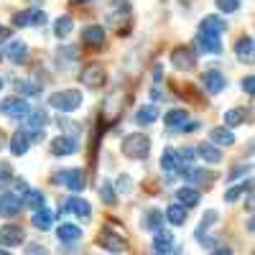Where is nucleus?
Returning <instances> with one entry per match:
<instances>
[{"label":"nucleus","instance_id":"nucleus-22","mask_svg":"<svg viewBox=\"0 0 255 255\" xmlns=\"http://www.w3.org/2000/svg\"><path fill=\"white\" fill-rule=\"evenodd\" d=\"M161 225H163V212H158V209H148L143 215V220H140V227L148 230V232L161 230Z\"/></svg>","mask_w":255,"mask_h":255},{"label":"nucleus","instance_id":"nucleus-3","mask_svg":"<svg viewBox=\"0 0 255 255\" xmlns=\"http://www.w3.org/2000/svg\"><path fill=\"white\" fill-rule=\"evenodd\" d=\"M54 181L59 186L72 189V191H82L84 186H87V174H84L82 168H64V171L54 174Z\"/></svg>","mask_w":255,"mask_h":255},{"label":"nucleus","instance_id":"nucleus-23","mask_svg":"<svg viewBox=\"0 0 255 255\" xmlns=\"http://www.w3.org/2000/svg\"><path fill=\"white\" fill-rule=\"evenodd\" d=\"M153 253H176L174 248V238L168 232L156 230V238H153Z\"/></svg>","mask_w":255,"mask_h":255},{"label":"nucleus","instance_id":"nucleus-13","mask_svg":"<svg viewBox=\"0 0 255 255\" xmlns=\"http://www.w3.org/2000/svg\"><path fill=\"white\" fill-rule=\"evenodd\" d=\"M56 238H59L61 245H74L82 238V227L79 225H72V222H61L59 230H56Z\"/></svg>","mask_w":255,"mask_h":255},{"label":"nucleus","instance_id":"nucleus-16","mask_svg":"<svg viewBox=\"0 0 255 255\" xmlns=\"http://www.w3.org/2000/svg\"><path fill=\"white\" fill-rule=\"evenodd\" d=\"M100 245H102L105 250H110V253H123V250L128 248L125 238H120V235H113L110 230H108V232H102V235H100Z\"/></svg>","mask_w":255,"mask_h":255},{"label":"nucleus","instance_id":"nucleus-34","mask_svg":"<svg viewBox=\"0 0 255 255\" xmlns=\"http://www.w3.org/2000/svg\"><path fill=\"white\" fill-rule=\"evenodd\" d=\"M189 120V113L186 110H168L166 115H163V123L168 125V128H179V125H184Z\"/></svg>","mask_w":255,"mask_h":255},{"label":"nucleus","instance_id":"nucleus-15","mask_svg":"<svg viewBox=\"0 0 255 255\" xmlns=\"http://www.w3.org/2000/svg\"><path fill=\"white\" fill-rule=\"evenodd\" d=\"M28 44L26 41H10L8 44V49H5V56L13 61V64H23L26 59H28Z\"/></svg>","mask_w":255,"mask_h":255},{"label":"nucleus","instance_id":"nucleus-45","mask_svg":"<svg viewBox=\"0 0 255 255\" xmlns=\"http://www.w3.org/2000/svg\"><path fill=\"white\" fill-rule=\"evenodd\" d=\"M197 128H199V123H197V120H191V123H186V125H179V130L191 133V130H197Z\"/></svg>","mask_w":255,"mask_h":255},{"label":"nucleus","instance_id":"nucleus-19","mask_svg":"<svg viewBox=\"0 0 255 255\" xmlns=\"http://www.w3.org/2000/svg\"><path fill=\"white\" fill-rule=\"evenodd\" d=\"M82 41L87 46H95V49H100L102 44H105V31H102V26H87L82 31Z\"/></svg>","mask_w":255,"mask_h":255},{"label":"nucleus","instance_id":"nucleus-29","mask_svg":"<svg viewBox=\"0 0 255 255\" xmlns=\"http://www.w3.org/2000/svg\"><path fill=\"white\" fill-rule=\"evenodd\" d=\"M72 28H74L72 15H59V18L54 20V33H56L59 38H67V36L72 33Z\"/></svg>","mask_w":255,"mask_h":255},{"label":"nucleus","instance_id":"nucleus-50","mask_svg":"<svg viewBox=\"0 0 255 255\" xmlns=\"http://www.w3.org/2000/svg\"><path fill=\"white\" fill-rule=\"evenodd\" d=\"M74 3H90V0H74Z\"/></svg>","mask_w":255,"mask_h":255},{"label":"nucleus","instance_id":"nucleus-25","mask_svg":"<svg viewBox=\"0 0 255 255\" xmlns=\"http://www.w3.org/2000/svg\"><path fill=\"white\" fill-rule=\"evenodd\" d=\"M158 120V108L156 105H143V108L135 113V123L138 125H151Z\"/></svg>","mask_w":255,"mask_h":255},{"label":"nucleus","instance_id":"nucleus-5","mask_svg":"<svg viewBox=\"0 0 255 255\" xmlns=\"http://www.w3.org/2000/svg\"><path fill=\"white\" fill-rule=\"evenodd\" d=\"M23 238H26V232H23L20 225H3L0 227V245H3L5 250L18 248L20 243H23Z\"/></svg>","mask_w":255,"mask_h":255},{"label":"nucleus","instance_id":"nucleus-41","mask_svg":"<svg viewBox=\"0 0 255 255\" xmlns=\"http://www.w3.org/2000/svg\"><path fill=\"white\" fill-rule=\"evenodd\" d=\"M194 153H197L194 148H189V145H184L181 151H176V158H179V161H184V163H191V161H194Z\"/></svg>","mask_w":255,"mask_h":255},{"label":"nucleus","instance_id":"nucleus-36","mask_svg":"<svg viewBox=\"0 0 255 255\" xmlns=\"http://www.w3.org/2000/svg\"><path fill=\"white\" fill-rule=\"evenodd\" d=\"M100 199H102L105 204H110V207L118 204V194H115V189H113L110 181H102V186H100Z\"/></svg>","mask_w":255,"mask_h":255},{"label":"nucleus","instance_id":"nucleus-42","mask_svg":"<svg viewBox=\"0 0 255 255\" xmlns=\"http://www.w3.org/2000/svg\"><path fill=\"white\" fill-rule=\"evenodd\" d=\"M15 90L20 95H38V87H36V84H31V82H18Z\"/></svg>","mask_w":255,"mask_h":255},{"label":"nucleus","instance_id":"nucleus-21","mask_svg":"<svg viewBox=\"0 0 255 255\" xmlns=\"http://www.w3.org/2000/svg\"><path fill=\"white\" fill-rule=\"evenodd\" d=\"M197 153L202 156L204 163H220L222 161V151H220V145H215V143H202L197 148Z\"/></svg>","mask_w":255,"mask_h":255},{"label":"nucleus","instance_id":"nucleus-43","mask_svg":"<svg viewBox=\"0 0 255 255\" xmlns=\"http://www.w3.org/2000/svg\"><path fill=\"white\" fill-rule=\"evenodd\" d=\"M118 191H123V194H130V191H133L130 179H128V176H120V179H118Z\"/></svg>","mask_w":255,"mask_h":255},{"label":"nucleus","instance_id":"nucleus-17","mask_svg":"<svg viewBox=\"0 0 255 255\" xmlns=\"http://www.w3.org/2000/svg\"><path fill=\"white\" fill-rule=\"evenodd\" d=\"M28 148H31V135H28V133L18 130V133L10 138V153H13V156H26Z\"/></svg>","mask_w":255,"mask_h":255},{"label":"nucleus","instance_id":"nucleus-8","mask_svg":"<svg viewBox=\"0 0 255 255\" xmlns=\"http://www.w3.org/2000/svg\"><path fill=\"white\" fill-rule=\"evenodd\" d=\"M202 84H204V90H207L209 95H220V92L227 87V79H225V74H222V72L209 69V72H204V74H202Z\"/></svg>","mask_w":255,"mask_h":255},{"label":"nucleus","instance_id":"nucleus-39","mask_svg":"<svg viewBox=\"0 0 255 255\" xmlns=\"http://www.w3.org/2000/svg\"><path fill=\"white\" fill-rule=\"evenodd\" d=\"M217 8L222 13H235L240 10V0H217Z\"/></svg>","mask_w":255,"mask_h":255},{"label":"nucleus","instance_id":"nucleus-49","mask_svg":"<svg viewBox=\"0 0 255 255\" xmlns=\"http://www.w3.org/2000/svg\"><path fill=\"white\" fill-rule=\"evenodd\" d=\"M3 143H5V133L0 130V148H3Z\"/></svg>","mask_w":255,"mask_h":255},{"label":"nucleus","instance_id":"nucleus-38","mask_svg":"<svg viewBox=\"0 0 255 255\" xmlns=\"http://www.w3.org/2000/svg\"><path fill=\"white\" fill-rule=\"evenodd\" d=\"M217 220H220V212H215V209H209L207 215L202 217V227L197 230V235H202V232H207V230L212 227V222H217Z\"/></svg>","mask_w":255,"mask_h":255},{"label":"nucleus","instance_id":"nucleus-40","mask_svg":"<svg viewBox=\"0 0 255 255\" xmlns=\"http://www.w3.org/2000/svg\"><path fill=\"white\" fill-rule=\"evenodd\" d=\"M10 179H13V168H10V163L0 161V186H5Z\"/></svg>","mask_w":255,"mask_h":255},{"label":"nucleus","instance_id":"nucleus-4","mask_svg":"<svg viewBox=\"0 0 255 255\" xmlns=\"http://www.w3.org/2000/svg\"><path fill=\"white\" fill-rule=\"evenodd\" d=\"M28 102L23 100V97H8V100H3L0 102V113L3 115H8V118H13V120H23L26 115H28Z\"/></svg>","mask_w":255,"mask_h":255},{"label":"nucleus","instance_id":"nucleus-51","mask_svg":"<svg viewBox=\"0 0 255 255\" xmlns=\"http://www.w3.org/2000/svg\"><path fill=\"white\" fill-rule=\"evenodd\" d=\"M0 90H3V79H0Z\"/></svg>","mask_w":255,"mask_h":255},{"label":"nucleus","instance_id":"nucleus-9","mask_svg":"<svg viewBox=\"0 0 255 255\" xmlns=\"http://www.w3.org/2000/svg\"><path fill=\"white\" fill-rule=\"evenodd\" d=\"M79 151V143L72 135H59L51 140V153L54 156H74Z\"/></svg>","mask_w":255,"mask_h":255},{"label":"nucleus","instance_id":"nucleus-44","mask_svg":"<svg viewBox=\"0 0 255 255\" xmlns=\"http://www.w3.org/2000/svg\"><path fill=\"white\" fill-rule=\"evenodd\" d=\"M253 82H255L253 77H245V79H243V90H245V92H248L250 97L255 95V84H253Z\"/></svg>","mask_w":255,"mask_h":255},{"label":"nucleus","instance_id":"nucleus-37","mask_svg":"<svg viewBox=\"0 0 255 255\" xmlns=\"http://www.w3.org/2000/svg\"><path fill=\"white\" fill-rule=\"evenodd\" d=\"M245 191H250V181H243L238 186H232L230 191H225V202H238V197L245 194Z\"/></svg>","mask_w":255,"mask_h":255},{"label":"nucleus","instance_id":"nucleus-27","mask_svg":"<svg viewBox=\"0 0 255 255\" xmlns=\"http://www.w3.org/2000/svg\"><path fill=\"white\" fill-rule=\"evenodd\" d=\"M176 199H179V204H184V207H197L202 197H199V191H197V189L184 186V189L176 191Z\"/></svg>","mask_w":255,"mask_h":255},{"label":"nucleus","instance_id":"nucleus-7","mask_svg":"<svg viewBox=\"0 0 255 255\" xmlns=\"http://www.w3.org/2000/svg\"><path fill=\"white\" fill-rule=\"evenodd\" d=\"M59 212H64V215H67V212H72V215H77V217H82V220H90V217H92V207H90V202H87V199H82V197H72V199H67Z\"/></svg>","mask_w":255,"mask_h":255},{"label":"nucleus","instance_id":"nucleus-11","mask_svg":"<svg viewBox=\"0 0 255 255\" xmlns=\"http://www.w3.org/2000/svg\"><path fill=\"white\" fill-rule=\"evenodd\" d=\"M20 207H23V199L18 194H10V191L0 194V217H15Z\"/></svg>","mask_w":255,"mask_h":255},{"label":"nucleus","instance_id":"nucleus-32","mask_svg":"<svg viewBox=\"0 0 255 255\" xmlns=\"http://www.w3.org/2000/svg\"><path fill=\"white\" fill-rule=\"evenodd\" d=\"M235 54L240 61H250L253 59V38L250 36H243L238 44H235Z\"/></svg>","mask_w":255,"mask_h":255},{"label":"nucleus","instance_id":"nucleus-1","mask_svg":"<svg viewBox=\"0 0 255 255\" xmlns=\"http://www.w3.org/2000/svg\"><path fill=\"white\" fill-rule=\"evenodd\" d=\"M120 151L133 161H143V158H148V153H151V140H148L143 133H130V135L123 138Z\"/></svg>","mask_w":255,"mask_h":255},{"label":"nucleus","instance_id":"nucleus-10","mask_svg":"<svg viewBox=\"0 0 255 255\" xmlns=\"http://www.w3.org/2000/svg\"><path fill=\"white\" fill-rule=\"evenodd\" d=\"M197 46H199V51H204V54H220V51H222L220 33H212V31H202V28H199Z\"/></svg>","mask_w":255,"mask_h":255},{"label":"nucleus","instance_id":"nucleus-14","mask_svg":"<svg viewBox=\"0 0 255 255\" xmlns=\"http://www.w3.org/2000/svg\"><path fill=\"white\" fill-rule=\"evenodd\" d=\"M82 82L90 84V87H97V84H102V82H105V67H102V64H97V61L87 64V67L82 69Z\"/></svg>","mask_w":255,"mask_h":255},{"label":"nucleus","instance_id":"nucleus-20","mask_svg":"<svg viewBox=\"0 0 255 255\" xmlns=\"http://www.w3.org/2000/svg\"><path fill=\"white\" fill-rule=\"evenodd\" d=\"M77 59H79V49L77 46H61L56 51V64H59L61 69H69Z\"/></svg>","mask_w":255,"mask_h":255},{"label":"nucleus","instance_id":"nucleus-48","mask_svg":"<svg viewBox=\"0 0 255 255\" xmlns=\"http://www.w3.org/2000/svg\"><path fill=\"white\" fill-rule=\"evenodd\" d=\"M28 253H44V248L36 245V243H31V245H28Z\"/></svg>","mask_w":255,"mask_h":255},{"label":"nucleus","instance_id":"nucleus-12","mask_svg":"<svg viewBox=\"0 0 255 255\" xmlns=\"http://www.w3.org/2000/svg\"><path fill=\"white\" fill-rule=\"evenodd\" d=\"M13 23L18 26V28H26V26H44L46 23V13L44 10H23V13H18L15 18H13Z\"/></svg>","mask_w":255,"mask_h":255},{"label":"nucleus","instance_id":"nucleus-18","mask_svg":"<svg viewBox=\"0 0 255 255\" xmlns=\"http://www.w3.org/2000/svg\"><path fill=\"white\" fill-rule=\"evenodd\" d=\"M31 225H33L36 230H41V232L51 230V225H54V212L46 209V207H38L36 215H33V220H31Z\"/></svg>","mask_w":255,"mask_h":255},{"label":"nucleus","instance_id":"nucleus-6","mask_svg":"<svg viewBox=\"0 0 255 255\" xmlns=\"http://www.w3.org/2000/svg\"><path fill=\"white\" fill-rule=\"evenodd\" d=\"M171 61H174V67L179 72H191L194 64H197V56H194V51H191L189 46H176L171 51Z\"/></svg>","mask_w":255,"mask_h":255},{"label":"nucleus","instance_id":"nucleus-46","mask_svg":"<svg viewBox=\"0 0 255 255\" xmlns=\"http://www.w3.org/2000/svg\"><path fill=\"white\" fill-rule=\"evenodd\" d=\"M26 189H28V184H26L23 179H15V191H18V194H23Z\"/></svg>","mask_w":255,"mask_h":255},{"label":"nucleus","instance_id":"nucleus-35","mask_svg":"<svg viewBox=\"0 0 255 255\" xmlns=\"http://www.w3.org/2000/svg\"><path fill=\"white\" fill-rule=\"evenodd\" d=\"M176 166H179L176 151H174V148H163V153H161V168H163V171H176Z\"/></svg>","mask_w":255,"mask_h":255},{"label":"nucleus","instance_id":"nucleus-24","mask_svg":"<svg viewBox=\"0 0 255 255\" xmlns=\"http://www.w3.org/2000/svg\"><path fill=\"white\" fill-rule=\"evenodd\" d=\"M23 120L28 123L31 130H44V128L49 125V115H46V110H28V115H26Z\"/></svg>","mask_w":255,"mask_h":255},{"label":"nucleus","instance_id":"nucleus-47","mask_svg":"<svg viewBox=\"0 0 255 255\" xmlns=\"http://www.w3.org/2000/svg\"><path fill=\"white\" fill-rule=\"evenodd\" d=\"M8 38H10V31L5 26H0V41H8Z\"/></svg>","mask_w":255,"mask_h":255},{"label":"nucleus","instance_id":"nucleus-2","mask_svg":"<svg viewBox=\"0 0 255 255\" xmlns=\"http://www.w3.org/2000/svg\"><path fill=\"white\" fill-rule=\"evenodd\" d=\"M82 102H84V97H82L79 90H61V92H54L49 97V105H51V108H56V110H61V113L79 110Z\"/></svg>","mask_w":255,"mask_h":255},{"label":"nucleus","instance_id":"nucleus-26","mask_svg":"<svg viewBox=\"0 0 255 255\" xmlns=\"http://www.w3.org/2000/svg\"><path fill=\"white\" fill-rule=\"evenodd\" d=\"M209 140L215 145H232L235 143V135H232L230 128H215V130L209 133Z\"/></svg>","mask_w":255,"mask_h":255},{"label":"nucleus","instance_id":"nucleus-28","mask_svg":"<svg viewBox=\"0 0 255 255\" xmlns=\"http://www.w3.org/2000/svg\"><path fill=\"white\" fill-rule=\"evenodd\" d=\"M166 220H168V225H184L186 222V207L184 204H171L166 209Z\"/></svg>","mask_w":255,"mask_h":255},{"label":"nucleus","instance_id":"nucleus-30","mask_svg":"<svg viewBox=\"0 0 255 255\" xmlns=\"http://www.w3.org/2000/svg\"><path fill=\"white\" fill-rule=\"evenodd\" d=\"M248 115H250V113H248L245 108H235V110H227V113H225V125H227V128L243 125V123L248 120Z\"/></svg>","mask_w":255,"mask_h":255},{"label":"nucleus","instance_id":"nucleus-31","mask_svg":"<svg viewBox=\"0 0 255 255\" xmlns=\"http://www.w3.org/2000/svg\"><path fill=\"white\" fill-rule=\"evenodd\" d=\"M199 28H202V31H212V33H222V31H227V23H225L220 15H207V18L202 20Z\"/></svg>","mask_w":255,"mask_h":255},{"label":"nucleus","instance_id":"nucleus-33","mask_svg":"<svg viewBox=\"0 0 255 255\" xmlns=\"http://www.w3.org/2000/svg\"><path fill=\"white\" fill-rule=\"evenodd\" d=\"M23 204L26 207H31V209H38V207H44V194H41L38 189H26L23 191Z\"/></svg>","mask_w":255,"mask_h":255}]
</instances>
